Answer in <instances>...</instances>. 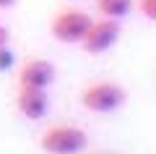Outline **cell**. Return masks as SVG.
I'll return each instance as SVG.
<instances>
[{"instance_id": "cell-1", "label": "cell", "mask_w": 156, "mask_h": 154, "mask_svg": "<svg viewBox=\"0 0 156 154\" xmlns=\"http://www.w3.org/2000/svg\"><path fill=\"white\" fill-rule=\"evenodd\" d=\"M125 99H128V92L117 81H94L81 89V107L89 112H96V115L117 112L125 105Z\"/></svg>"}, {"instance_id": "cell-2", "label": "cell", "mask_w": 156, "mask_h": 154, "mask_svg": "<svg viewBox=\"0 0 156 154\" xmlns=\"http://www.w3.org/2000/svg\"><path fill=\"white\" fill-rule=\"evenodd\" d=\"M89 146V136L81 126L55 123L39 136V149L47 154H81Z\"/></svg>"}, {"instance_id": "cell-3", "label": "cell", "mask_w": 156, "mask_h": 154, "mask_svg": "<svg viewBox=\"0 0 156 154\" xmlns=\"http://www.w3.org/2000/svg\"><path fill=\"white\" fill-rule=\"evenodd\" d=\"M91 21L94 18L86 11H81V8H60L50 18V34L60 44H81Z\"/></svg>"}, {"instance_id": "cell-4", "label": "cell", "mask_w": 156, "mask_h": 154, "mask_svg": "<svg viewBox=\"0 0 156 154\" xmlns=\"http://www.w3.org/2000/svg\"><path fill=\"white\" fill-rule=\"evenodd\" d=\"M120 39V21H112V18H96L91 21L89 32H86L83 42L78 44V47L83 50L86 55H101L107 50H112Z\"/></svg>"}, {"instance_id": "cell-5", "label": "cell", "mask_w": 156, "mask_h": 154, "mask_svg": "<svg viewBox=\"0 0 156 154\" xmlns=\"http://www.w3.org/2000/svg\"><path fill=\"white\" fill-rule=\"evenodd\" d=\"M18 86H26V89H47L55 84L57 71H55V63L47 60V58H29L21 68H18Z\"/></svg>"}, {"instance_id": "cell-6", "label": "cell", "mask_w": 156, "mask_h": 154, "mask_svg": "<svg viewBox=\"0 0 156 154\" xmlns=\"http://www.w3.org/2000/svg\"><path fill=\"white\" fill-rule=\"evenodd\" d=\"M16 110L26 120H42L50 110V94L47 89H26L18 86L16 92Z\"/></svg>"}, {"instance_id": "cell-7", "label": "cell", "mask_w": 156, "mask_h": 154, "mask_svg": "<svg viewBox=\"0 0 156 154\" xmlns=\"http://www.w3.org/2000/svg\"><path fill=\"white\" fill-rule=\"evenodd\" d=\"M133 0H96V11L101 18H112V21H122L130 11H133Z\"/></svg>"}, {"instance_id": "cell-8", "label": "cell", "mask_w": 156, "mask_h": 154, "mask_svg": "<svg viewBox=\"0 0 156 154\" xmlns=\"http://www.w3.org/2000/svg\"><path fill=\"white\" fill-rule=\"evenodd\" d=\"M135 6H138V13L143 18H148V21L156 24V0H138Z\"/></svg>"}, {"instance_id": "cell-9", "label": "cell", "mask_w": 156, "mask_h": 154, "mask_svg": "<svg viewBox=\"0 0 156 154\" xmlns=\"http://www.w3.org/2000/svg\"><path fill=\"white\" fill-rule=\"evenodd\" d=\"M8 44H11V32L5 24H0V50H5Z\"/></svg>"}, {"instance_id": "cell-10", "label": "cell", "mask_w": 156, "mask_h": 154, "mask_svg": "<svg viewBox=\"0 0 156 154\" xmlns=\"http://www.w3.org/2000/svg\"><path fill=\"white\" fill-rule=\"evenodd\" d=\"M18 0H0V11H11V8H16Z\"/></svg>"}]
</instances>
